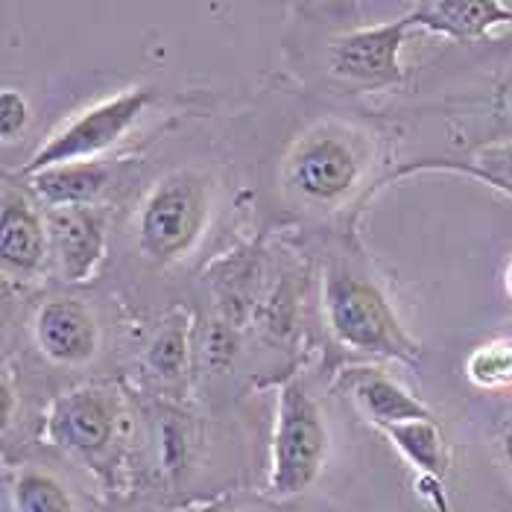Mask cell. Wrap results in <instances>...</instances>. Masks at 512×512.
<instances>
[{"label":"cell","mask_w":512,"mask_h":512,"mask_svg":"<svg viewBox=\"0 0 512 512\" xmlns=\"http://www.w3.org/2000/svg\"><path fill=\"white\" fill-rule=\"evenodd\" d=\"M489 118H492V141H512V71L492 88L489 97Z\"/></svg>","instance_id":"22"},{"label":"cell","mask_w":512,"mask_h":512,"mask_svg":"<svg viewBox=\"0 0 512 512\" xmlns=\"http://www.w3.org/2000/svg\"><path fill=\"white\" fill-rule=\"evenodd\" d=\"M144 448L150 457V469L164 483H179L197 466L202 451V434L197 419L173 404H156L147 416Z\"/></svg>","instance_id":"12"},{"label":"cell","mask_w":512,"mask_h":512,"mask_svg":"<svg viewBox=\"0 0 512 512\" xmlns=\"http://www.w3.org/2000/svg\"><path fill=\"white\" fill-rule=\"evenodd\" d=\"M507 293L512 296V261H510V267H507Z\"/></svg>","instance_id":"27"},{"label":"cell","mask_w":512,"mask_h":512,"mask_svg":"<svg viewBox=\"0 0 512 512\" xmlns=\"http://www.w3.org/2000/svg\"><path fill=\"white\" fill-rule=\"evenodd\" d=\"M150 103H153L150 88H129L123 94H115V97L85 109L71 123H65L44 147H39L33 158L21 167L18 176H33V173L56 167V164L97 161V156L112 150L138 123Z\"/></svg>","instance_id":"5"},{"label":"cell","mask_w":512,"mask_h":512,"mask_svg":"<svg viewBox=\"0 0 512 512\" xmlns=\"http://www.w3.org/2000/svg\"><path fill=\"white\" fill-rule=\"evenodd\" d=\"M334 393L355 401V407L375 425H395L410 419H436L431 407H425L410 390H404L393 375L378 366H349L337 375Z\"/></svg>","instance_id":"11"},{"label":"cell","mask_w":512,"mask_h":512,"mask_svg":"<svg viewBox=\"0 0 512 512\" xmlns=\"http://www.w3.org/2000/svg\"><path fill=\"white\" fill-rule=\"evenodd\" d=\"M322 311L331 334L352 352L369 357L422 363V346L410 337L381 287L349 267L331 264L322 287Z\"/></svg>","instance_id":"2"},{"label":"cell","mask_w":512,"mask_h":512,"mask_svg":"<svg viewBox=\"0 0 512 512\" xmlns=\"http://www.w3.org/2000/svg\"><path fill=\"white\" fill-rule=\"evenodd\" d=\"M214 188L199 170L167 173L138 208L135 237L144 258L153 264L182 261L208 226Z\"/></svg>","instance_id":"3"},{"label":"cell","mask_w":512,"mask_h":512,"mask_svg":"<svg viewBox=\"0 0 512 512\" xmlns=\"http://www.w3.org/2000/svg\"><path fill=\"white\" fill-rule=\"evenodd\" d=\"M328 445V425L314 395L302 381L284 384L278 393L270 492L276 498L305 495L325 469Z\"/></svg>","instance_id":"4"},{"label":"cell","mask_w":512,"mask_h":512,"mask_svg":"<svg viewBox=\"0 0 512 512\" xmlns=\"http://www.w3.org/2000/svg\"><path fill=\"white\" fill-rule=\"evenodd\" d=\"M413 30H428L457 41H477L495 27L512 24V9L501 0H422L407 12Z\"/></svg>","instance_id":"14"},{"label":"cell","mask_w":512,"mask_h":512,"mask_svg":"<svg viewBox=\"0 0 512 512\" xmlns=\"http://www.w3.org/2000/svg\"><path fill=\"white\" fill-rule=\"evenodd\" d=\"M188 363H191V319L176 311L164 316L153 340L147 343L144 366L161 384H179L188 375Z\"/></svg>","instance_id":"18"},{"label":"cell","mask_w":512,"mask_h":512,"mask_svg":"<svg viewBox=\"0 0 512 512\" xmlns=\"http://www.w3.org/2000/svg\"><path fill=\"white\" fill-rule=\"evenodd\" d=\"M202 512H249L243 510V507H232V504H214V507H208V510Z\"/></svg>","instance_id":"26"},{"label":"cell","mask_w":512,"mask_h":512,"mask_svg":"<svg viewBox=\"0 0 512 512\" xmlns=\"http://www.w3.org/2000/svg\"><path fill=\"white\" fill-rule=\"evenodd\" d=\"M47 246L62 281L82 284L97 273L106 258V226L94 205H56L44 208Z\"/></svg>","instance_id":"8"},{"label":"cell","mask_w":512,"mask_h":512,"mask_svg":"<svg viewBox=\"0 0 512 512\" xmlns=\"http://www.w3.org/2000/svg\"><path fill=\"white\" fill-rule=\"evenodd\" d=\"M30 123V103L21 91L15 88H3L0 91V135L3 141H15Z\"/></svg>","instance_id":"21"},{"label":"cell","mask_w":512,"mask_h":512,"mask_svg":"<svg viewBox=\"0 0 512 512\" xmlns=\"http://www.w3.org/2000/svg\"><path fill=\"white\" fill-rule=\"evenodd\" d=\"M466 378L480 390L512 387V337H492L466 357Z\"/></svg>","instance_id":"19"},{"label":"cell","mask_w":512,"mask_h":512,"mask_svg":"<svg viewBox=\"0 0 512 512\" xmlns=\"http://www.w3.org/2000/svg\"><path fill=\"white\" fill-rule=\"evenodd\" d=\"M422 486H425V492L431 495L436 512H451L448 510V504H445V498H442V492H439V483H436V480H428V477H425V480H422Z\"/></svg>","instance_id":"24"},{"label":"cell","mask_w":512,"mask_h":512,"mask_svg":"<svg viewBox=\"0 0 512 512\" xmlns=\"http://www.w3.org/2000/svg\"><path fill=\"white\" fill-rule=\"evenodd\" d=\"M106 512H161L150 504H141V501H118L115 507H109Z\"/></svg>","instance_id":"25"},{"label":"cell","mask_w":512,"mask_h":512,"mask_svg":"<svg viewBox=\"0 0 512 512\" xmlns=\"http://www.w3.org/2000/svg\"><path fill=\"white\" fill-rule=\"evenodd\" d=\"M30 191L47 208L56 205H94L97 197L112 182V167L103 161H74L39 170L33 176H21Z\"/></svg>","instance_id":"15"},{"label":"cell","mask_w":512,"mask_h":512,"mask_svg":"<svg viewBox=\"0 0 512 512\" xmlns=\"http://www.w3.org/2000/svg\"><path fill=\"white\" fill-rule=\"evenodd\" d=\"M12 512H94L88 495L53 463H18L6 477Z\"/></svg>","instance_id":"13"},{"label":"cell","mask_w":512,"mask_h":512,"mask_svg":"<svg viewBox=\"0 0 512 512\" xmlns=\"http://www.w3.org/2000/svg\"><path fill=\"white\" fill-rule=\"evenodd\" d=\"M498 448H501V460H504V469L510 472V480H512V404H510V410L504 413V422H501Z\"/></svg>","instance_id":"23"},{"label":"cell","mask_w":512,"mask_h":512,"mask_svg":"<svg viewBox=\"0 0 512 512\" xmlns=\"http://www.w3.org/2000/svg\"><path fill=\"white\" fill-rule=\"evenodd\" d=\"M240 340H237V328L232 319H217L208 325V331L202 334V357L214 372H226L235 363Z\"/></svg>","instance_id":"20"},{"label":"cell","mask_w":512,"mask_h":512,"mask_svg":"<svg viewBox=\"0 0 512 512\" xmlns=\"http://www.w3.org/2000/svg\"><path fill=\"white\" fill-rule=\"evenodd\" d=\"M33 340L47 360L82 366L100 352V322L79 299H50L33 316Z\"/></svg>","instance_id":"10"},{"label":"cell","mask_w":512,"mask_h":512,"mask_svg":"<svg viewBox=\"0 0 512 512\" xmlns=\"http://www.w3.org/2000/svg\"><path fill=\"white\" fill-rule=\"evenodd\" d=\"M50 258L47 217L30 185H3L0 199V261L12 278H33Z\"/></svg>","instance_id":"9"},{"label":"cell","mask_w":512,"mask_h":512,"mask_svg":"<svg viewBox=\"0 0 512 512\" xmlns=\"http://www.w3.org/2000/svg\"><path fill=\"white\" fill-rule=\"evenodd\" d=\"M393 439V445L425 474L428 480L442 483L451 472V457H448V445L445 434L439 428L436 419H410V422H395L378 428Z\"/></svg>","instance_id":"16"},{"label":"cell","mask_w":512,"mask_h":512,"mask_svg":"<svg viewBox=\"0 0 512 512\" xmlns=\"http://www.w3.org/2000/svg\"><path fill=\"white\" fill-rule=\"evenodd\" d=\"M363 176V147L352 132L322 126L305 135L287 161V185L311 205L346 199Z\"/></svg>","instance_id":"6"},{"label":"cell","mask_w":512,"mask_h":512,"mask_svg":"<svg viewBox=\"0 0 512 512\" xmlns=\"http://www.w3.org/2000/svg\"><path fill=\"white\" fill-rule=\"evenodd\" d=\"M47 439L77 466L115 489L135 442V419L112 387L62 393L47 413Z\"/></svg>","instance_id":"1"},{"label":"cell","mask_w":512,"mask_h":512,"mask_svg":"<svg viewBox=\"0 0 512 512\" xmlns=\"http://www.w3.org/2000/svg\"><path fill=\"white\" fill-rule=\"evenodd\" d=\"M425 170H448V173H463L480 179L504 194L512 197V141H495V144H483L477 147L466 161L457 158H425L416 164H407L398 170V176L407 173H425Z\"/></svg>","instance_id":"17"},{"label":"cell","mask_w":512,"mask_h":512,"mask_svg":"<svg viewBox=\"0 0 512 512\" xmlns=\"http://www.w3.org/2000/svg\"><path fill=\"white\" fill-rule=\"evenodd\" d=\"M413 30L410 18L401 15L390 24L363 27L331 41L328 68L331 77L355 85V88H390L404 79L401 71V47Z\"/></svg>","instance_id":"7"}]
</instances>
